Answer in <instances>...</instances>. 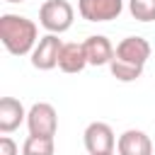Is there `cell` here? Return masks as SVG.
I'll use <instances>...</instances> for the list:
<instances>
[{
  "instance_id": "1",
  "label": "cell",
  "mask_w": 155,
  "mask_h": 155,
  "mask_svg": "<svg viewBox=\"0 0 155 155\" xmlns=\"http://www.w3.org/2000/svg\"><path fill=\"white\" fill-rule=\"evenodd\" d=\"M36 36H39V29L31 19L22 15H12V12H5L0 17V41L12 56L31 53L39 41Z\"/></svg>"
},
{
  "instance_id": "2",
  "label": "cell",
  "mask_w": 155,
  "mask_h": 155,
  "mask_svg": "<svg viewBox=\"0 0 155 155\" xmlns=\"http://www.w3.org/2000/svg\"><path fill=\"white\" fill-rule=\"evenodd\" d=\"M75 10L68 0H46L39 7V24L48 34H63L73 27Z\"/></svg>"
},
{
  "instance_id": "3",
  "label": "cell",
  "mask_w": 155,
  "mask_h": 155,
  "mask_svg": "<svg viewBox=\"0 0 155 155\" xmlns=\"http://www.w3.org/2000/svg\"><path fill=\"white\" fill-rule=\"evenodd\" d=\"M27 128L29 136H46L53 138L58 131V114L48 102H36L27 111Z\"/></svg>"
},
{
  "instance_id": "4",
  "label": "cell",
  "mask_w": 155,
  "mask_h": 155,
  "mask_svg": "<svg viewBox=\"0 0 155 155\" xmlns=\"http://www.w3.org/2000/svg\"><path fill=\"white\" fill-rule=\"evenodd\" d=\"M82 143H85V150L90 155H102V153H114L116 148V136H114V128L104 121H92L85 133H82Z\"/></svg>"
},
{
  "instance_id": "5",
  "label": "cell",
  "mask_w": 155,
  "mask_h": 155,
  "mask_svg": "<svg viewBox=\"0 0 155 155\" xmlns=\"http://www.w3.org/2000/svg\"><path fill=\"white\" fill-rule=\"evenodd\" d=\"M78 12L87 22H111L124 12V0H78Z\"/></svg>"
},
{
  "instance_id": "6",
  "label": "cell",
  "mask_w": 155,
  "mask_h": 155,
  "mask_svg": "<svg viewBox=\"0 0 155 155\" xmlns=\"http://www.w3.org/2000/svg\"><path fill=\"white\" fill-rule=\"evenodd\" d=\"M61 48H63V41L58 39V34H46L36 41L34 51L29 53L31 56V65L36 70H53L58 65V56H61Z\"/></svg>"
},
{
  "instance_id": "7",
  "label": "cell",
  "mask_w": 155,
  "mask_h": 155,
  "mask_svg": "<svg viewBox=\"0 0 155 155\" xmlns=\"http://www.w3.org/2000/svg\"><path fill=\"white\" fill-rule=\"evenodd\" d=\"M150 44H148V39H143V36H126V39H121L119 44H116V58H121V61H128V63H136V65H145L148 63V58H150Z\"/></svg>"
},
{
  "instance_id": "8",
  "label": "cell",
  "mask_w": 155,
  "mask_h": 155,
  "mask_svg": "<svg viewBox=\"0 0 155 155\" xmlns=\"http://www.w3.org/2000/svg\"><path fill=\"white\" fill-rule=\"evenodd\" d=\"M116 150H119V155H153V140L145 131L128 128L119 136Z\"/></svg>"
},
{
  "instance_id": "9",
  "label": "cell",
  "mask_w": 155,
  "mask_h": 155,
  "mask_svg": "<svg viewBox=\"0 0 155 155\" xmlns=\"http://www.w3.org/2000/svg\"><path fill=\"white\" fill-rule=\"evenodd\" d=\"M82 44H85V53H87V63L90 65H109L114 53H116L114 44L104 34H92Z\"/></svg>"
},
{
  "instance_id": "10",
  "label": "cell",
  "mask_w": 155,
  "mask_h": 155,
  "mask_svg": "<svg viewBox=\"0 0 155 155\" xmlns=\"http://www.w3.org/2000/svg\"><path fill=\"white\" fill-rule=\"evenodd\" d=\"M85 65H90L87 53H85V44H78V41L63 44L61 56H58V68L68 75H75V73H82Z\"/></svg>"
},
{
  "instance_id": "11",
  "label": "cell",
  "mask_w": 155,
  "mask_h": 155,
  "mask_svg": "<svg viewBox=\"0 0 155 155\" xmlns=\"http://www.w3.org/2000/svg\"><path fill=\"white\" fill-rule=\"evenodd\" d=\"M22 121H27V111L22 102L15 97H2L0 99V131L12 133L22 126Z\"/></svg>"
},
{
  "instance_id": "12",
  "label": "cell",
  "mask_w": 155,
  "mask_h": 155,
  "mask_svg": "<svg viewBox=\"0 0 155 155\" xmlns=\"http://www.w3.org/2000/svg\"><path fill=\"white\" fill-rule=\"evenodd\" d=\"M109 70L111 75L119 80V82H133L143 75V65H136V63H128V61H121V58H111L109 63Z\"/></svg>"
},
{
  "instance_id": "13",
  "label": "cell",
  "mask_w": 155,
  "mask_h": 155,
  "mask_svg": "<svg viewBox=\"0 0 155 155\" xmlns=\"http://www.w3.org/2000/svg\"><path fill=\"white\" fill-rule=\"evenodd\" d=\"M22 155H56V143L46 136H27L22 143Z\"/></svg>"
},
{
  "instance_id": "14",
  "label": "cell",
  "mask_w": 155,
  "mask_h": 155,
  "mask_svg": "<svg viewBox=\"0 0 155 155\" xmlns=\"http://www.w3.org/2000/svg\"><path fill=\"white\" fill-rule=\"evenodd\" d=\"M128 12L138 22H155V0H128Z\"/></svg>"
},
{
  "instance_id": "15",
  "label": "cell",
  "mask_w": 155,
  "mask_h": 155,
  "mask_svg": "<svg viewBox=\"0 0 155 155\" xmlns=\"http://www.w3.org/2000/svg\"><path fill=\"white\" fill-rule=\"evenodd\" d=\"M0 155H19V148H17V143L5 133V136H0Z\"/></svg>"
},
{
  "instance_id": "16",
  "label": "cell",
  "mask_w": 155,
  "mask_h": 155,
  "mask_svg": "<svg viewBox=\"0 0 155 155\" xmlns=\"http://www.w3.org/2000/svg\"><path fill=\"white\" fill-rule=\"evenodd\" d=\"M5 2H24V0H5Z\"/></svg>"
},
{
  "instance_id": "17",
  "label": "cell",
  "mask_w": 155,
  "mask_h": 155,
  "mask_svg": "<svg viewBox=\"0 0 155 155\" xmlns=\"http://www.w3.org/2000/svg\"><path fill=\"white\" fill-rule=\"evenodd\" d=\"M102 155H114V153H102Z\"/></svg>"
}]
</instances>
